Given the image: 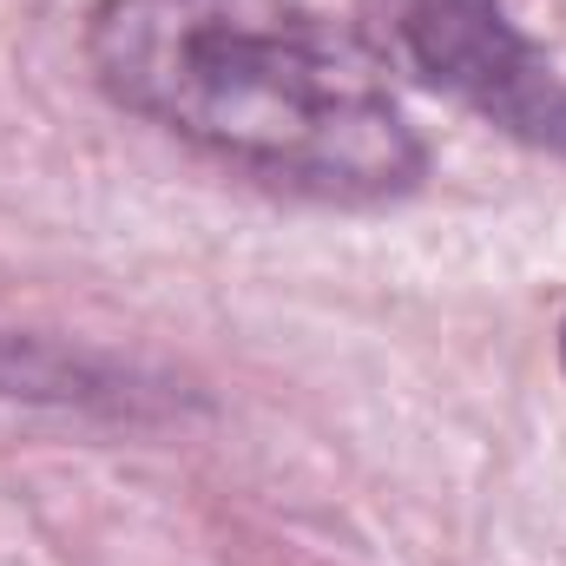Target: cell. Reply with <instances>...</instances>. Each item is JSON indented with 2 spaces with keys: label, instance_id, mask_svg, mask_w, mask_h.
Segmentation results:
<instances>
[{
  "label": "cell",
  "instance_id": "obj_2",
  "mask_svg": "<svg viewBox=\"0 0 566 566\" xmlns=\"http://www.w3.org/2000/svg\"><path fill=\"white\" fill-rule=\"evenodd\" d=\"M376 53L481 119L541 145H566V80L507 20L501 0H363Z\"/></svg>",
  "mask_w": 566,
  "mask_h": 566
},
{
  "label": "cell",
  "instance_id": "obj_4",
  "mask_svg": "<svg viewBox=\"0 0 566 566\" xmlns=\"http://www.w3.org/2000/svg\"><path fill=\"white\" fill-rule=\"evenodd\" d=\"M560 363H566V329H560Z\"/></svg>",
  "mask_w": 566,
  "mask_h": 566
},
{
  "label": "cell",
  "instance_id": "obj_3",
  "mask_svg": "<svg viewBox=\"0 0 566 566\" xmlns=\"http://www.w3.org/2000/svg\"><path fill=\"white\" fill-rule=\"evenodd\" d=\"M0 402L73 409V416H106V422H151L171 409V382L145 376L119 356L60 343V336L0 329Z\"/></svg>",
  "mask_w": 566,
  "mask_h": 566
},
{
  "label": "cell",
  "instance_id": "obj_1",
  "mask_svg": "<svg viewBox=\"0 0 566 566\" xmlns=\"http://www.w3.org/2000/svg\"><path fill=\"white\" fill-rule=\"evenodd\" d=\"M86 66L113 106L271 185L396 198L422 178L376 66L296 0H99Z\"/></svg>",
  "mask_w": 566,
  "mask_h": 566
}]
</instances>
